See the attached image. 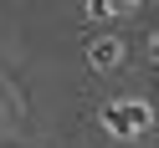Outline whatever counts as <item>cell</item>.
I'll return each instance as SVG.
<instances>
[{
	"instance_id": "obj_1",
	"label": "cell",
	"mask_w": 159,
	"mask_h": 148,
	"mask_svg": "<svg viewBox=\"0 0 159 148\" xmlns=\"http://www.w3.org/2000/svg\"><path fill=\"white\" fill-rule=\"evenodd\" d=\"M149 123H154V112H149L144 102H113V107H103V128L118 133V138H144Z\"/></svg>"
},
{
	"instance_id": "obj_2",
	"label": "cell",
	"mask_w": 159,
	"mask_h": 148,
	"mask_svg": "<svg viewBox=\"0 0 159 148\" xmlns=\"http://www.w3.org/2000/svg\"><path fill=\"white\" fill-rule=\"evenodd\" d=\"M118 56H123V41H98V46H93V56H87V61H93L98 72H108V66H113Z\"/></svg>"
}]
</instances>
